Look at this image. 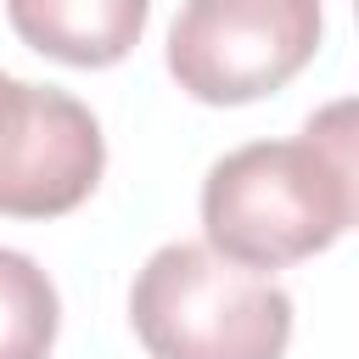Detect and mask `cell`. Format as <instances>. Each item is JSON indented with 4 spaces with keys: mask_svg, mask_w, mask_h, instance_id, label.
<instances>
[{
    "mask_svg": "<svg viewBox=\"0 0 359 359\" xmlns=\"http://www.w3.org/2000/svg\"><path fill=\"white\" fill-rule=\"evenodd\" d=\"M353 224V107L309 118L297 140H252L202 180L208 247L241 269H286Z\"/></svg>",
    "mask_w": 359,
    "mask_h": 359,
    "instance_id": "obj_1",
    "label": "cell"
},
{
    "mask_svg": "<svg viewBox=\"0 0 359 359\" xmlns=\"http://www.w3.org/2000/svg\"><path fill=\"white\" fill-rule=\"evenodd\" d=\"M129 320L151 359H280L292 342V297L202 241H168L140 264Z\"/></svg>",
    "mask_w": 359,
    "mask_h": 359,
    "instance_id": "obj_2",
    "label": "cell"
},
{
    "mask_svg": "<svg viewBox=\"0 0 359 359\" xmlns=\"http://www.w3.org/2000/svg\"><path fill=\"white\" fill-rule=\"evenodd\" d=\"M320 28V0H185L168 28V73L208 107H241L297 79Z\"/></svg>",
    "mask_w": 359,
    "mask_h": 359,
    "instance_id": "obj_3",
    "label": "cell"
},
{
    "mask_svg": "<svg viewBox=\"0 0 359 359\" xmlns=\"http://www.w3.org/2000/svg\"><path fill=\"white\" fill-rule=\"evenodd\" d=\"M107 168L95 112L56 90L0 73V213L56 219L73 213Z\"/></svg>",
    "mask_w": 359,
    "mask_h": 359,
    "instance_id": "obj_4",
    "label": "cell"
},
{
    "mask_svg": "<svg viewBox=\"0 0 359 359\" xmlns=\"http://www.w3.org/2000/svg\"><path fill=\"white\" fill-rule=\"evenodd\" d=\"M6 17L39 56L67 67H112L140 45L151 0H6Z\"/></svg>",
    "mask_w": 359,
    "mask_h": 359,
    "instance_id": "obj_5",
    "label": "cell"
},
{
    "mask_svg": "<svg viewBox=\"0 0 359 359\" xmlns=\"http://www.w3.org/2000/svg\"><path fill=\"white\" fill-rule=\"evenodd\" d=\"M56 320L62 309L50 275L28 252L0 247V359H50Z\"/></svg>",
    "mask_w": 359,
    "mask_h": 359,
    "instance_id": "obj_6",
    "label": "cell"
}]
</instances>
